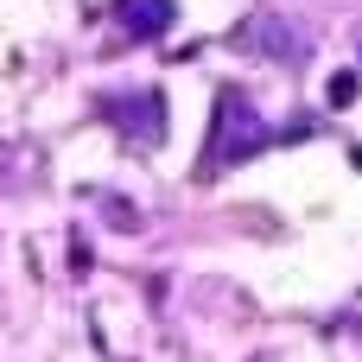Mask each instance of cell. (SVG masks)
Instances as JSON below:
<instances>
[{"label": "cell", "mask_w": 362, "mask_h": 362, "mask_svg": "<svg viewBox=\"0 0 362 362\" xmlns=\"http://www.w3.org/2000/svg\"><path fill=\"white\" fill-rule=\"evenodd\" d=\"M267 140H274V127L261 121V108L248 102V89H242V83H223V89H216V108H210L204 153H197V178H223V172H235V165L255 159Z\"/></svg>", "instance_id": "1"}, {"label": "cell", "mask_w": 362, "mask_h": 362, "mask_svg": "<svg viewBox=\"0 0 362 362\" xmlns=\"http://www.w3.org/2000/svg\"><path fill=\"white\" fill-rule=\"evenodd\" d=\"M95 108H102V121L127 146H159L165 140V115H172L165 108V89H108Z\"/></svg>", "instance_id": "2"}, {"label": "cell", "mask_w": 362, "mask_h": 362, "mask_svg": "<svg viewBox=\"0 0 362 362\" xmlns=\"http://www.w3.org/2000/svg\"><path fill=\"white\" fill-rule=\"evenodd\" d=\"M229 45H235V51H255V57H274V64H305V57H312V38H305L293 19H280V13L248 19Z\"/></svg>", "instance_id": "3"}, {"label": "cell", "mask_w": 362, "mask_h": 362, "mask_svg": "<svg viewBox=\"0 0 362 362\" xmlns=\"http://www.w3.org/2000/svg\"><path fill=\"white\" fill-rule=\"evenodd\" d=\"M178 19V0H115V25L127 38H165Z\"/></svg>", "instance_id": "4"}, {"label": "cell", "mask_w": 362, "mask_h": 362, "mask_svg": "<svg viewBox=\"0 0 362 362\" xmlns=\"http://www.w3.org/2000/svg\"><path fill=\"white\" fill-rule=\"evenodd\" d=\"M356 89H362L356 70H337V76L325 83V102H331V108H350V102H356Z\"/></svg>", "instance_id": "5"}, {"label": "cell", "mask_w": 362, "mask_h": 362, "mask_svg": "<svg viewBox=\"0 0 362 362\" xmlns=\"http://www.w3.org/2000/svg\"><path fill=\"white\" fill-rule=\"evenodd\" d=\"M102 210H108V223H115V229H140V210H134L127 197H102Z\"/></svg>", "instance_id": "6"}]
</instances>
